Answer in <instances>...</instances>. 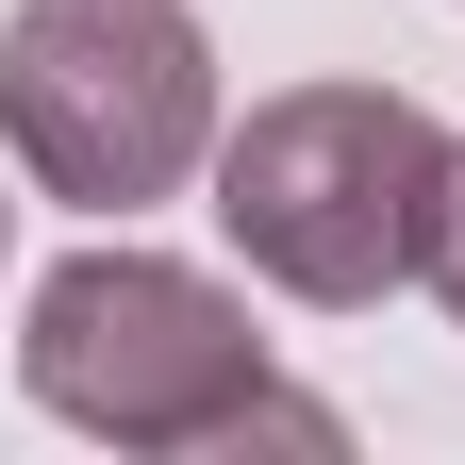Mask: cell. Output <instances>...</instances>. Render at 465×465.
Segmentation results:
<instances>
[{
  "label": "cell",
  "instance_id": "6da1fadb",
  "mask_svg": "<svg viewBox=\"0 0 465 465\" xmlns=\"http://www.w3.org/2000/svg\"><path fill=\"white\" fill-rule=\"evenodd\" d=\"M449 116L399 84H282L216 134V232L250 250V282L316 316H366L432 266V200H449Z\"/></svg>",
  "mask_w": 465,
  "mask_h": 465
},
{
  "label": "cell",
  "instance_id": "3957f363",
  "mask_svg": "<svg viewBox=\"0 0 465 465\" xmlns=\"http://www.w3.org/2000/svg\"><path fill=\"white\" fill-rule=\"evenodd\" d=\"M216 34L183 0H17L0 34V150L84 216H150L216 166Z\"/></svg>",
  "mask_w": 465,
  "mask_h": 465
},
{
  "label": "cell",
  "instance_id": "277c9868",
  "mask_svg": "<svg viewBox=\"0 0 465 465\" xmlns=\"http://www.w3.org/2000/svg\"><path fill=\"white\" fill-rule=\"evenodd\" d=\"M416 282H432L449 332H465V150H449V200H432V266H416Z\"/></svg>",
  "mask_w": 465,
  "mask_h": 465
},
{
  "label": "cell",
  "instance_id": "7a4b0ae2",
  "mask_svg": "<svg viewBox=\"0 0 465 465\" xmlns=\"http://www.w3.org/2000/svg\"><path fill=\"white\" fill-rule=\"evenodd\" d=\"M17 382L67 432H100V449H232L250 399H266V332H250V300H232L216 266L100 232V250H67L34 282Z\"/></svg>",
  "mask_w": 465,
  "mask_h": 465
}]
</instances>
